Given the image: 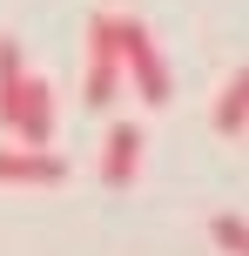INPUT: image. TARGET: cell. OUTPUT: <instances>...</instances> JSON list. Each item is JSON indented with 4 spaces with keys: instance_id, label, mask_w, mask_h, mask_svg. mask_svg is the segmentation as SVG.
I'll return each instance as SVG.
<instances>
[{
    "instance_id": "cell-1",
    "label": "cell",
    "mask_w": 249,
    "mask_h": 256,
    "mask_svg": "<svg viewBox=\"0 0 249 256\" xmlns=\"http://www.w3.org/2000/svg\"><path fill=\"white\" fill-rule=\"evenodd\" d=\"M115 54H121V81H135L148 108H169V102H175V88H169V68H162V54H155V34H148L142 20L115 14Z\"/></svg>"
},
{
    "instance_id": "cell-2",
    "label": "cell",
    "mask_w": 249,
    "mask_h": 256,
    "mask_svg": "<svg viewBox=\"0 0 249 256\" xmlns=\"http://www.w3.org/2000/svg\"><path fill=\"white\" fill-rule=\"evenodd\" d=\"M0 128L13 135V148H54V88L40 74H20V88H13Z\"/></svg>"
},
{
    "instance_id": "cell-3",
    "label": "cell",
    "mask_w": 249,
    "mask_h": 256,
    "mask_svg": "<svg viewBox=\"0 0 249 256\" xmlns=\"http://www.w3.org/2000/svg\"><path fill=\"white\" fill-rule=\"evenodd\" d=\"M121 94V54H115V14L88 20V61H81V102L108 108Z\"/></svg>"
},
{
    "instance_id": "cell-4",
    "label": "cell",
    "mask_w": 249,
    "mask_h": 256,
    "mask_svg": "<svg viewBox=\"0 0 249 256\" xmlns=\"http://www.w3.org/2000/svg\"><path fill=\"white\" fill-rule=\"evenodd\" d=\"M135 176H142V128L115 122V128H108V148H101V182H108V189H128Z\"/></svg>"
},
{
    "instance_id": "cell-5",
    "label": "cell",
    "mask_w": 249,
    "mask_h": 256,
    "mask_svg": "<svg viewBox=\"0 0 249 256\" xmlns=\"http://www.w3.org/2000/svg\"><path fill=\"white\" fill-rule=\"evenodd\" d=\"M0 182H40V189H54V182H67V162L54 148H0Z\"/></svg>"
},
{
    "instance_id": "cell-6",
    "label": "cell",
    "mask_w": 249,
    "mask_h": 256,
    "mask_svg": "<svg viewBox=\"0 0 249 256\" xmlns=\"http://www.w3.org/2000/svg\"><path fill=\"white\" fill-rule=\"evenodd\" d=\"M216 128H223V135H243V128H249V68L229 74L223 102H216Z\"/></svg>"
},
{
    "instance_id": "cell-7",
    "label": "cell",
    "mask_w": 249,
    "mask_h": 256,
    "mask_svg": "<svg viewBox=\"0 0 249 256\" xmlns=\"http://www.w3.org/2000/svg\"><path fill=\"white\" fill-rule=\"evenodd\" d=\"M20 74H27L20 40H13V34H0V115H7V102H13V88H20Z\"/></svg>"
},
{
    "instance_id": "cell-8",
    "label": "cell",
    "mask_w": 249,
    "mask_h": 256,
    "mask_svg": "<svg viewBox=\"0 0 249 256\" xmlns=\"http://www.w3.org/2000/svg\"><path fill=\"white\" fill-rule=\"evenodd\" d=\"M243 256H249V243H243Z\"/></svg>"
}]
</instances>
